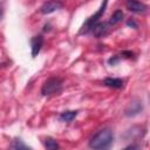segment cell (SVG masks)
<instances>
[{"label": "cell", "instance_id": "6da1fadb", "mask_svg": "<svg viewBox=\"0 0 150 150\" xmlns=\"http://www.w3.org/2000/svg\"><path fill=\"white\" fill-rule=\"evenodd\" d=\"M114 141V134L110 129H103L95 134L90 141L89 146L93 149H108Z\"/></svg>", "mask_w": 150, "mask_h": 150}, {"label": "cell", "instance_id": "7a4b0ae2", "mask_svg": "<svg viewBox=\"0 0 150 150\" xmlns=\"http://www.w3.org/2000/svg\"><path fill=\"white\" fill-rule=\"evenodd\" d=\"M62 89V80L59 77H49L41 88V93L45 96H49V95H54L60 93Z\"/></svg>", "mask_w": 150, "mask_h": 150}, {"label": "cell", "instance_id": "3957f363", "mask_svg": "<svg viewBox=\"0 0 150 150\" xmlns=\"http://www.w3.org/2000/svg\"><path fill=\"white\" fill-rule=\"evenodd\" d=\"M107 4H108V0H103V2H102V5H101V7L98 8V11H97L94 15H91V16L86 21V23L82 26L81 33H88L89 30H91L93 26H94L96 22H98V19L103 15V13H104V11H105V7H107Z\"/></svg>", "mask_w": 150, "mask_h": 150}, {"label": "cell", "instance_id": "277c9868", "mask_svg": "<svg viewBox=\"0 0 150 150\" xmlns=\"http://www.w3.org/2000/svg\"><path fill=\"white\" fill-rule=\"evenodd\" d=\"M62 2L60 1V0H49V1H47V2H45L42 6H41V8H40V12L42 13V14H50V13H53V12H55V11H57V9H60V8H62Z\"/></svg>", "mask_w": 150, "mask_h": 150}, {"label": "cell", "instance_id": "5b68a950", "mask_svg": "<svg viewBox=\"0 0 150 150\" xmlns=\"http://www.w3.org/2000/svg\"><path fill=\"white\" fill-rule=\"evenodd\" d=\"M125 7L132 13H143L146 11V6L138 0H127Z\"/></svg>", "mask_w": 150, "mask_h": 150}, {"label": "cell", "instance_id": "8992f818", "mask_svg": "<svg viewBox=\"0 0 150 150\" xmlns=\"http://www.w3.org/2000/svg\"><path fill=\"white\" fill-rule=\"evenodd\" d=\"M108 27H109L108 22H107V23H105V22H96V23L93 26L91 32H93V34H94L96 38H102V36H104V35L108 34V30H109Z\"/></svg>", "mask_w": 150, "mask_h": 150}, {"label": "cell", "instance_id": "52a82bcc", "mask_svg": "<svg viewBox=\"0 0 150 150\" xmlns=\"http://www.w3.org/2000/svg\"><path fill=\"white\" fill-rule=\"evenodd\" d=\"M43 45V38L41 35H38V36H34L30 40V46H32V56L35 57L40 50H41V47Z\"/></svg>", "mask_w": 150, "mask_h": 150}, {"label": "cell", "instance_id": "ba28073f", "mask_svg": "<svg viewBox=\"0 0 150 150\" xmlns=\"http://www.w3.org/2000/svg\"><path fill=\"white\" fill-rule=\"evenodd\" d=\"M141 110H142V102H132L125 109V115L134 116V115H137L138 112H141Z\"/></svg>", "mask_w": 150, "mask_h": 150}, {"label": "cell", "instance_id": "9c48e42d", "mask_svg": "<svg viewBox=\"0 0 150 150\" xmlns=\"http://www.w3.org/2000/svg\"><path fill=\"white\" fill-rule=\"evenodd\" d=\"M104 86L109 87V88H122L123 87V80L121 79H112V77H107L104 80Z\"/></svg>", "mask_w": 150, "mask_h": 150}, {"label": "cell", "instance_id": "30bf717a", "mask_svg": "<svg viewBox=\"0 0 150 150\" xmlns=\"http://www.w3.org/2000/svg\"><path fill=\"white\" fill-rule=\"evenodd\" d=\"M122 19H123V12H122L121 9H117V11H115L114 14L110 16V19H109V21H108V25H109V26H114V25L121 22Z\"/></svg>", "mask_w": 150, "mask_h": 150}, {"label": "cell", "instance_id": "8fae6325", "mask_svg": "<svg viewBox=\"0 0 150 150\" xmlns=\"http://www.w3.org/2000/svg\"><path fill=\"white\" fill-rule=\"evenodd\" d=\"M77 115V111H74V110H68V111H63L61 115H60V118L63 121V122H71Z\"/></svg>", "mask_w": 150, "mask_h": 150}, {"label": "cell", "instance_id": "7c38bea8", "mask_svg": "<svg viewBox=\"0 0 150 150\" xmlns=\"http://www.w3.org/2000/svg\"><path fill=\"white\" fill-rule=\"evenodd\" d=\"M43 145H45V148L48 149V150H56V149H59L57 142H56L55 139H53V138H49V137L45 139Z\"/></svg>", "mask_w": 150, "mask_h": 150}, {"label": "cell", "instance_id": "4fadbf2b", "mask_svg": "<svg viewBox=\"0 0 150 150\" xmlns=\"http://www.w3.org/2000/svg\"><path fill=\"white\" fill-rule=\"evenodd\" d=\"M11 148H13V149H27L28 146H27L25 143H22L21 139H15V141H13V143L11 144Z\"/></svg>", "mask_w": 150, "mask_h": 150}, {"label": "cell", "instance_id": "5bb4252c", "mask_svg": "<svg viewBox=\"0 0 150 150\" xmlns=\"http://www.w3.org/2000/svg\"><path fill=\"white\" fill-rule=\"evenodd\" d=\"M108 62H109V64H112V66H114L115 63H117V62H118V57H117V56L111 57V59H109V61H108Z\"/></svg>", "mask_w": 150, "mask_h": 150}, {"label": "cell", "instance_id": "9a60e30c", "mask_svg": "<svg viewBox=\"0 0 150 150\" xmlns=\"http://www.w3.org/2000/svg\"><path fill=\"white\" fill-rule=\"evenodd\" d=\"M128 25H129V26H134V27H135V28H136V27H137V25H136V23H135V22H134V21H128Z\"/></svg>", "mask_w": 150, "mask_h": 150}, {"label": "cell", "instance_id": "2e32d148", "mask_svg": "<svg viewBox=\"0 0 150 150\" xmlns=\"http://www.w3.org/2000/svg\"><path fill=\"white\" fill-rule=\"evenodd\" d=\"M2 18V7L0 6V19Z\"/></svg>", "mask_w": 150, "mask_h": 150}]
</instances>
